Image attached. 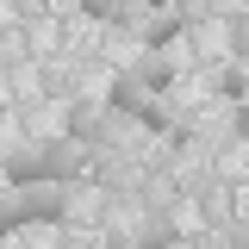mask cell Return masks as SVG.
Wrapping results in <instances>:
<instances>
[{
  "label": "cell",
  "mask_w": 249,
  "mask_h": 249,
  "mask_svg": "<svg viewBox=\"0 0 249 249\" xmlns=\"http://www.w3.org/2000/svg\"><path fill=\"white\" fill-rule=\"evenodd\" d=\"M112 112H131V119H143V124H156V131H175V112H168V106H162V100H150V93L137 88V81H131V75H119V81H112Z\"/></svg>",
  "instance_id": "obj_2"
},
{
  "label": "cell",
  "mask_w": 249,
  "mask_h": 249,
  "mask_svg": "<svg viewBox=\"0 0 249 249\" xmlns=\"http://www.w3.org/2000/svg\"><path fill=\"white\" fill-rule=\"evenodd\" d=\"M131 243H137V249H168V243H175V224H168V218H150Z\"/></svg>",
  "instance_id": "obj_5"
},
{
  "label": "cell",
  "mask_w": 249,
  "mask_h": 249,
  "mask_svg": "<svg viewBox=\"0 0 249 249\" xmlns=\"http://www.w3.org/2000/svg\"><path fill=\"white\" fill-rule=\"evenodd\" d=\"M218 93H231V100H243V69H218Z\"/></svg>",
  "instance_id": "obj_6"
},
{
  "label": "cell",
  "mask_w": 249,
  "mask_h": 249,
  "mask_svg": "<svg viewBox=\"0 0 249 249\" xmlns=\"http://www.w3.org/2000/svg\"><path fill=\"white\" fill-rule=\"evenodd\" d=\"M100 249H137V243H131L124 231H112V237H106V243H100Z\"/></svg>",
  "instance_id": "obj_7"
},
{
  "label": "cell",
  "mask_w": 249,
  "mask_h": 249,
  "mask_svg": "<svg viewBox=\"0 0 249 249\" xmlns=\"http://www.w3.org/2000/svg\"><path fill=\"white\" fill-rule=\"evenodd\" d=\"M131 81H137V88H143V93H150V100H156V93H162V88H175V62L162 56V50H150V56L137 62V75H131Z\"/></svg>",
  "instance_id": "obj_4"
},
{
  "label": "cell",
  "mask_w": 249,
  "mask_h": 249,
  "mask_svg": "<svg viewBox=\"0 0 249 249\" xmlns=\"http://www.w3.org/2000/svg\"><path fill=\"white\" fill-rule=\"evenodd\" d=\"M69 137H75L81 150H88V143H112V137H119V112H106V106H75Z\"/></svg>",
  "instance_id": "obj_3"
},
{
  "label": "cell",
  "mask_w": 249,
  "mask_h": 249,
  "mask_svg": "<svg viewBox=\"0 0 249 249\" xmlns=\"http://www.w3.org/2000/svg\"><path fill=\"white\" fill-rule=\"evenodd\" d=\"M0 206H6L13 224H25V218H62V212H69V187H62V181H31V187L0 193Z\"/></svg>",
  "instance_id": "obj_1"
}]
</instances>
